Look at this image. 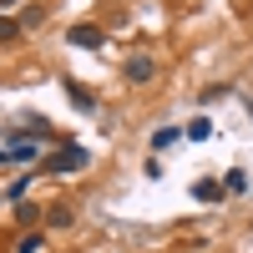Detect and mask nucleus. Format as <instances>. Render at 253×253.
Here are the masks:
<instances>
[{
    "label": "nucleus",
    "instance_id": "1",
    "mask_svg": "<svg viewBox=\"0 0 253 253\" xmlns=\"http://www.w3.org/2000/svg\"><path fill=\"white\" fill-rule=\"evenodd\" d=\"M91 157H86V147H61V152L46 162V172H81Z\"/></svg>",
    "mask_w": 253,
    "mask_h": 253
},
{
    "label": "nucleus",
    "instance_id": "2",
    "mask_svg": "<svg viewBox=\"0 0 253 253\" xmlns=\"http://www.w3.org/2000/svg\"><path fill=\"white\" fill-rule=\"evenodd\" d=\"M122 76L132 81V86H142V81H152V76H157V61H152V56H126Z\"/></svg>",
    "mask_w": 253,
    "mask_h": 253
},
{
    "label": "nucleus",
    "instance_id": "3",
    "mask_svg": "<svg viewBox=\"0 0 253 253\" xmlns=\"http://www.w3.org/2000/svg\"><path fill=\"white\" fill-rule=\"evenodd\" d=\"M66 41H71V46H86V51H96L107 36H101L96 26H71V31H66Z\"/></svg>",
    "mask_w": 253,
    "mask_h": 253
},
{
    "label": "nucleus",
    "instance_id": "4",
    "mask_svg": "<svg viewBox=\"0 0 253 253\" xmlns=\"http://www.w3.org/2000/svg\"><path fill=\"white\" fill-rule=\"evenodd\" d=\"M66 96H71V107H76V112H86V117L96 112V96L81 86V81H66Z\"/></svg>",
    "mask_w": 253,
    "mask_h": 253
},
{
    "label": "nucleus",
    "instance_id": "5",
    "mask_svg": "<svg viewBox=\"0 0 253 253\" xmlns=\"http://www.w3.org/2000/svg\"><path fill=\"white\" fill-rule=\"evenodd\" d=\"M223 193H228V187H223V182H213V177H203V182L193 187V198H198V203H218Z\"/></svg>",
    "mask_w": 253,
    "mask_h": 253
},
{
    "label": "nucleus",
    "instance_id": "6",
    "mask_svg": "<svg viewBox=\"0 0 253 253\" xmlns=\"http://www.w3.org/2000/svg\"><path fill=\"white\" fill-rule=\"evenodd\" d=\"M46 223H51V228H71V223H76L71 203H56V208H46Z\"/></svg>",
    "mask_w": 253,
    "mask_h": 253
},
{
    "label": "nucleus",
    "instance_id": "7",
    "mask_svg": "<svg viewBox=\"0 0 253 253\" xmlns=\"http://www.w3.org/2000/svg\"><path fill=\"white\" fill-rule=\"evenodd\" d=\"M187 132H177V126H157V132H152V147H157V152H167V147H172V142H182Z\"/></svg>",
    "mask_w": 253,
    "mask_h": 253
},
{
    "label": "nucleus",
    "instance_id": "8",
    "mask_svg": "<svg viewBox=\"0 0 253 253\" xmlns=\"http://www.w3.org/2000/svg\"><path fill=\"white\" fill-rule=\"evenodd\" d=\"M41 157V142H10V162H36Z\"/></svg>",
    "mask_w": 253,
    "mask_h": 253
},
{
    "label": "nucleus",
    "instance_id": "9",
    "mask_svg": "<svg viewBox=\"0 0 253 253\" xmlns=\"http://www.w3.org/2000/svg\"><path fill=\"white\" fill-rule=\"evenodd\" d=\"M208 137H213V122H208V117H193V122H187V142H208Z\"/></svg>",
    "mask_w": 253,
    "mask_h": 253
},
{
    "label": "nucleus",
    "instance_id": "10",
    "mask_svg": "<svg viewBox=\"0 0 253 253\" xmlns=\"http://www.w3.org/2000/svg\"><path fill=\"white\" fill-rule=\"evenodd\" d=\"M223 187H228V193H248V172H243V167H233V172L223 177Z\"/></svg>",
    "mask_w": 253,
    "mask_h": 253
},
{
    "label": "nucleus",
    "instance_id": "11",
    "mask_svg": "<svg viewBox=\"0 0 253 253\" xmlns=\"http://www.w3.org/2000/svg\"><path fill=\"white\" fill-rule=\"evenodd\" d=\"M15 218H20V223H26V228H31V223H41V218H46V213H41V208H36V203H15Z\"/></svg>",
    "mask_w": 253,
    "mask_h": 253
},
{
    "label": "nucleus",
    "instance_id": "12",
    "mask_svg": "<svg viewBox=\"0 0 253 253\" xmlns=\"http://www.w3.org/2000/svg\"><path fill=\"white\" fill-rule=\"evenodd\" d=\"M41 20H46V10H41V5H26V10H20V26H41Z\"/></svg>",
    "mask_w": 253,
    "mask_h": 253
},
{
    "label": "nucleus",
    "instance_id": "13",
    "mask_svg": "<svg viewBox=\"0 0 253 253\" xmlns=\"http://www.w3.org/2000/svg\"><path fill=\"white\" fill-rule=\"evenodd\" d=\"M20 36V20H10V15H0V41H15Z\"/></svg>",
    "mask_w": 253,
    "mask_h": 253
},
{
    "label": "nucleus",
    "instance_id": "14",
    "mask_svg": "<svg viewBox=\"0 0 253 253\" xmlns=\"http://www.w3.org/2000/svg\"><path fill=\"white\" fill-rule=\"evenodd\" d=\"M15 253H41V233H26V238L15 243Z\"/></svg>",
    "mask_w": 253,
    "mask_h": 253
},
{
    "label": "nucleus",
    "instance_id": "15",
    "mask_svg": "<svg viewBox=\"0 0 253 253\" xmlns=\"http://www.w3.org/2000/svg\"><path fill=\"white\" fill-rule=\"evenodd\" d=\"M5 157H10V147H0V162H5Z\"/></svg>",
    "mask_w": 253,
    "mask_h": 253
},
{
    "label": "nucleus",
    "instance_id": "16",
    "mask_svg": "<svg viewBox=\"0 0 253 253\" xmlns=\"http://www.w3.org/2000/svg\"><path fill=\"white\" fill-rule=\"evenodd\" d=\"M5 5H15V0H0V10H5Z\"/></svg>",
    "mask_w": 253,
    "mask_h": 253
}]
</instances>
